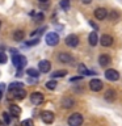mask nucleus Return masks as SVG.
<instances>
[{"mask_svg": "<svg viewBox=\"0 0 122 126\" xmlns=\"http://www.w3.org/2000/svg\"><path fill=\"white\" fill-rule=\"evenodd\" d=\"M26 74L29 75V76H31V78H35V79L39 76L38 70H35V68H28V70H26Z\"/></svg>", "mask_w": 122, "mask_h": 126, "instance_id": "obj_21", "label": "nucleus"}, {"mask_svg": "<svg viewBox=\"0 0 122 126\" xmlns=\"http://www.w3.org/2000/svg\"><path fill=\"white\" fill-rule=\"evenodd\" d=\"M100 43H101L102 46H105V47L112 46V43H113V37H112V35H108V34L102 35V37L100 38Z\"/></svg>", "mask_w": 122, "mask_h": 126, "instance_id": "obj_12", "label": "nucleus"}, {"mask_svg": "<svg viewBox=\"0 0 122 126\" xmlns=\"http://www.w3.org/2000/svg\"><path fill=\"white\" fill-rule=\"evenodd\" d=\"M106 16H108V11L105 8H97V9H94V17L97 20H104V18H106Z\"/></svg>", "mask_w": 122, "mask_h": 126, "instance_id": "obj_11", "label": "nucleus"}, {"mask_svg": "<svg viewBox=\"0 0 122 126\" xmlns=\"http://www.w3.org/2000/svg\"><path fill=\"white\" fill-rule=\"evenodd\" d=\"M24 37H25V33H24L22 30L13 32V39H15V41H22Z\"/></svg>", "mask_w": 122, "mask_h": 126, "instance_id": "obj_19", "label": "nucleus"}, {"mask_svg": "<svg viewBox=\"0 0 122 126\" xmlns=\"http://www.w3.org/2000/svg\"><path fill=\"white\" fill-rule=\"evenodd\" d=\"M26 58L24 57V55L18 54L17 51L16 53H12V63H13V66L16 67L17 70H22L24 67L26 66Z\"/></svg>", "mask_w": 122, "mask_h": 126, "instance_id": "obj_1", "label": "nucleus"}, {"mask_svg": "<svg viewBox=\"0 0 122 126\" xmlns=\"http://www.w3.org/2000/svg\"><path fill=\"white\" fill-rule=\"evenodd\" d=\"M38 42H39V39L35 38L34 41H33V39H31V41H29V42L26 43V45H28V46H33V45H38Z\"/></svg>", "mask_w": 122, "mask_h": 126, "instance_id": "obj_30", "label": "nucleus"}, {"mask_svg": "<svg viewBox=\"0 0 122 126\" xmlns=\"http://www.w3.org/2000/svg\"><path fill=\"white\" fill-rule=\"evenodd\" d=\"M38 68H39L41 72L46 74V72H49L50 68H51V63L49 61H41V62L38 63Z\"/></svg>", "mask_w": 122, "mask_h": 126, "instance_id": "obj_10", "label": "nucleus"}, {"mask_svg": "<svg viewBox=\"0 0 122 126\" xmlns=\"http://www.w3.org/2000/svg\"><path fill=\"white\" fill-rule=\"evenodd\" d=\"M61 8L67 11L70 8V0H61Z\"/></svg>", "mask_w": 122, "mask_h": 126, "instance_id": "obj_24", "label": "nucleus"}, {"mask_svg": "<svg viewBox=\"0 0 122 126\" xmlns=\"http://www.w3.org/2000/svg\"><path fill=\"white\" fill-rule=\"evenodd\" d=\"M89 24H91V25H92V26L94 28V30H98V25H96V24H94V22L92 21V20H89Z\"/></svg>", "mask_w": 122, "mask_h": 126, "instance_id": "obj_31", "label": "nucleus"}, {"mask_svg": "<svg viewBox=\"0 0 122 126\" xmlns=\"http://www.w3.org/2000/svg\"><path fill=\"white\" fill-rule=\"evenodd\" d=\"M89 88L93 91V92H98L102 88V81L100 79H93V80L89 81Z\"/></svg>", "mask_w": 122, "mask_h": 126, "instance_id": "obj_7", "label": "nucleus"}, {"mask_svg": "<svg viewBox=\"0 0 122 126\" xmlns=\"http://www.w3.org/2000/svg\"><path fill=\"white\" fill-rule=\"evenodd\" d=\"M21 126H34V122L31 120H24L21 122Z\"/></svg>", "mask_w": 122, "mask_h": 126, "instance_id": "obj_27", "label": "nucleus"}, {"mask_svg": "<svg viewBox=\"0 0 122 126\" xmlns=\"http://www.w3.org/2000/svg\"><path fill=\"white\" fill-rule=\"evenodd\" d=\"M46 43L49 46H57L59 43V35L57 33H54V32L47 33V35H46Z\"/></svg>", "mask_w": 122, "mask_h": 126, "instance_id": "obj_3", "label": "nucleus"}, {"mask_svg": "<svg viewBox=\"0 0 122 126\" xmlns=\"http://www.w3.org/2000/svg\"><path fill=\"white\" fill-rule=\"evenodd\" d=\"M11 93H13V96L17 98V100H22V98H25V97H26V92H25V89H24L22 87L13 89Z\"/></svg>", "mask_w": 122, "mask_h": 126, "instance_id": "obj_9", "label": "nucleus"}, {"mask_svg": "<svg viewBox=\"0 0 122 126\" xmlns=\"http://www.w3.org/2000/svg\"><path fill=\"white\" fill-rule=\"evenodd\" d=\"M41 3H46V1H49V0H39Z\"/></svg>", "mask_w": 122, "mask_h": 126, "instance_id": "obj_36", "label": "nucleus"}, {"mask_svg": "<svg viewBox=\"0 0 122 126\" xmlns=\"http://www.w3.org/2000/svg\"><path fill=\"white\" fill-rule=\"evenodd\" d=\"M98 63H100V66L102 67H105V66H108L112 63V58L109 57V55H100V58H98Z\"/></svg>", "mask_w": 122, "mask_h": 126, "instance_id": "obj_14", "label": "nucleus"}, {"mask_svg": "<svg viewBox=\"0 0 122 126\" xmlns=\"http://www.w3.org/2000/svg\"><path fill=\"white\" fill-rule=\"evenodd\" d=\"M3 120H4V122H5L7 125L11 124V116H9L8 113H5V112L3 113Z\"/></svg>", "mask_w": 122, "mask_h": 126, "instance_id": "obj_26", "label": "nucleus"}, {"mask_svg": "<svg viewBox=\"0 0 122 126\" xmlns=\"http://www.w3.org/2000/svg\"><path fill=\"white\" fill-rule=\"evenodd\" d=\"M97 42H98V35H97L96 32H92V33L89 34V43L92 46H96Z\"/></svg>", "mask_w": 122, "mask_h": 126, "instance_id": "obj_18", "label": "nucleus"}, {"mask_svg": "<svg viewBox=\"0 0 122 126\" xmlns=\"http://www.w3.org/2000/svg\"><path fill=\"white\" fill-rule=\"evenodd\" d=\"M42 20H43V15H42V13L34 15V21H35V22H41Z\"/></svg>", "mask_w": 122, "mask_h": 126, "instance_id": "obj_28", "label": "nucleus"}, {"mask_svg": "<svg viewBox=\"0 0 122 126\" xmlns=\"http://www.w3.org/2000/svg\"><path fill=\"white\" fill-rule=\"evenodd\" d=\"M1 94H3V92H0V98H1Z\"/></svg>", "mask_w": 122, "mask_h": 126, "instance_id": "obj_37", "label": "nucleus"}, {"mask_svg": "<svg viewBox=\"0 0 122 126\" xmlns=\"http://www.w3.org/2000/svg\"><path fill=\"white\" fill-rule=\"evenodd\" d=\"M105 78L108 79V80H110V81H116V80H118V79H120V74H118L117 70L110 68V70H108V71L105 72Z\"/></svg>", "mask_w": 122, "mask_h": 126, "instance_id": "obj_5", "label": "nucleus"}, {"mask_svg": "<svg viewBox=\"0 0 122 126\" xmlns=\"http://www.w3.org/2000/svg\"><path fill=\"white\" fill-rule=\"evenodd\" d=\"M81 80V76H75V78H71V81H79Z\"/></svg>", "mask_w": 122, "mask_h": 126, "instance_id": "obj_32", "label": "nucleus"}, {"mask_svg": "<svg viewBox=\"0 0 122 126\" xmlns=\"http://www.w3.org/2000/svg\"><path fill=\"white\" fill-rule=\"evenodd\" d=\"M9 113L13 116L15 118H17L20 114H21V108H20L18 105H15V104H12L9 106Z\"/></svg>", "mask_w": 122, "mask_h": 126, "instance_id": "obj_15", "label": "nucleus"}, {"mask_svg": "<svg viewBox=\"0 0 122 126\" xmlns=\"http://www.w3.org/2000/svg\"><path fill=\"white\" fill-rule=\"evenodd\" d=\"M20 87H22V85H21V83H12V84H11L9 87H8V91H9V92H12L13 89L20 88Z\"/></svg>", "mask_w": 122, "mask_h": 126, "instance_id": "obj_25", "label": "nucleus"}, {"mask_svg": "<svg viewBox=\"0 0 122 126\" xmlns=\"http://www.w3.org/2000/svg\"><path fill=\"white\" fill-rule=\"evenodd\" d=\"M4 89H5V84H4V83H1V84H0V92H3Z\"/></svg>", "mask_w": 122, "mask_h": 126, "instance_id": "obj_33", "label": "nucleus"}, {"mask_svg": "<svg viewBox=\"0 0 122 126\" xmlns=\"http://www.w3.org/2000/svg\"><path fill=\"white\" fill-rule=\"evenodd\" d=\"M105 98L108 101H114L116 100V91L114 89H108L105 93Z\"/></svg>", "mask_w": 122, "mask_h": 126, "instance_id": "obj_17", "label": "nucleus"}, {"mask_svg": "<svg viewBox=\"0 0 122 126\" xmlns=\"http://www.w3.org/2000/svg\"><path fill=\"white\" fill-rule=\"evenodd\" d=\"M66 74H67L66 70H58V71H55L54 74H51V76L54 79L55 78H63V76H66Z\"/></svg>", "mask_w": 122, "mask_h": 126, "instance_id": "obj_22", "label": "nucleus"}, {"mask_svg": "<svg viewBox=\"0 0 122 126\" xmlns=\"http://www.w3.org/2000/svg\"><path fill=\"white\" fill-rule=\"evenodd\" d=\"M30 100L34 105H39V104H42V101H43V94L41 92H33L30 96Z\"/></svg>", "mask_w": 122, "mask_h": 126, "instance_id": "obj_8", "label": "nucleus"}, {"mask_svg": "<svg viewBox=\"0 0 122 126\" xmlns=\"http://www.w3.org/2000/svg\"><path fill=\"white\" fill-rule=\"evenodd\" d=\"M92 0H81V3H84V4H89Z\"/></svg>", "mask_w": 122, "mask_h": 126, "instance_id": "obj_34", "label": "nucleus"}, {"mask_svg": "<svg viewBox=\"0 0 122 126\" xmlns=\"http://www.w3.org/2000/svg\"><path fill=\"white\" fill-rule=\"evenodd\" d=\"M74 100L72 98H70V97H67V98H63L62 100V106L63 108H71V106H74Z\"/></svg>", "mask_w": 122, "mask_h": 126, "instance_id": "obj_20", "label": "nucleus"}, {"mask_svg": "<svg viewBox=\"0 0 122 126\" xmlns=\"http://www.w3.org/2000/svg\"><path fill=\"white\" fill-rule=\"evenodd\" d=\"M57 84H58V83L55 81V80H49V81L46 83V87L49 89H55V88H57Z\"/></svg>", "mask_w": 122, "mask_h": 126, "instance_id": "obj_23", "label": "nucleus"}, {"mask_svg": "<svg viewBox=\"0 0 122 126\" xmlns=\"http://www.w3.org/2000/svg\"><path fill=\"white\" fill-rule=\"evenodd\" d=\"M83 124V116L80 113H74L68 118V125L70 126H81Z\"/></svg>", "mask_w": 122, "mask_h": 126, "instance_id": "obj_2", "label": "nucleus"}, {"mask_svg": "<svg viewBox=\"0 0 122 126\" xmlns=\"http://www.w3.org/2000/svg\"><path fill=\"white\" fill-rule=\"evenodd\" d=\"M66 45L70 47H76L79 45V38L75 34H70L66 37Z\"/></svg>", "mask_w": 122, "mask_h": 126, "instance_id": "obj_6", "label": "nucleus"}, {"mask_svg": "<svg viewBox=\"0 0 122 126\" xmlns=\"http://www.w3.org/2000/svg\"><path fill=\"white\" fill-rule=\"evenodd\" d=\"M77 70H79V74H81V75H85V76H88V75H94V72L93 71H91V70H88L87 67L83 64H79V67H77Z\"/></svg>", "mask_w": 122, "mask_h": 126, "instance_id": "obj_16", "label": "nucleus"}, {"mask_svg": "<svg viewBox=\"0 0 122 126\" xmlns=\"http://www.w3.org/2000/svg\"><path fill=\"white\" fill-rule=\"evenodd\" d=\"M58 58H59V61H61L62 63H74V58L71 57L70 54H67V53H61Z\"/></svg>", "mask_w": 122, "mask_h": 126, "instance_id": "obj_13", "label": "nucleus"}, {"mask_svg": "<svg viewBox=\"0 0 122 126\" xmlns=\"http://www.w3.org/2000/svg\"><path fill=\"white\" fill-rule=\"evenodd\" d=\"M41 117H42V121L45 122V124H53L54 122V113L50 112V110H45V112L41 113Z\"/></svg>", "mask_w": 122, "mask_h": 126, "instance_id": "obj_4", "label": "nucleus"}, {"mask_svg": "<svg viewBox=\"0 0 122 126\" xmlns=\"http://www.w3.org/2000/svg\"><path fill=\"white\" fill-rule=\"evenodd\" d=\"M0 126H7V124H5V122H3L1 120H0Z\"/></svg>", "mask_w": 122, "mask_h": 126, "instance_id": "obj_35", "label": "nucleus"}, {"mask_svg": "<svg viewBox=\"0 0 122 126\" xmlns=\"http://www.w3.org/2000/svg\"><path fill=\"white\" fill-rule=\"evenodd\" d=\"M0 63H1V64L7 63V55L4 53H0Z\"/></svg>", "mask_w": 122, "mask_h": 126, "instance_id": "obj_29", "label": "nucleus"}]
</instances>
